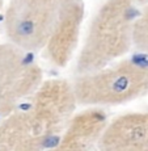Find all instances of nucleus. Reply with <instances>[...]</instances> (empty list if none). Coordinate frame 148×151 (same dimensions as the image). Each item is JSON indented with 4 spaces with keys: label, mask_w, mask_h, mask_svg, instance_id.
Segmentation results:
<instances>
[{
    "label": "nucleus",
    "mask_w": 148,
    "mask_h": 151,
    "mask_svg": "<svg viewBox=\"0 0 148 151\" xmlns=\"http://www.w3.org/2000/svg\"><path fill=\"white\" fill-rule=\"evenodd\" d=\"M77 99L67 80L42 82L34 93L20 103L0 127V147L7 150L34 151L59 142L74 116Z\"/></svg>",
    "instance_id": "f257e3e1"
},
{
    "label": "nucleus",
    "mask_w": 148,
    "mask_h": 151,
    "mask_svg": "<svg viewBox=\"0 0 148 151\" xmlns=\"http://www.w3.org/2000/svg\"><path fill=\"white\" fill-rule=\"evenodd\" d=\"M134 0H108L97 11L77 59L80 75L97 71L124 55L134 43Z\"/></svg>",
    "instance_id": "f03ea898"
},
{
    "label": "nucleus",
    "mask_w": 148,
    "mask_h": 151,
    "mask_svg": "<svg viewBox=\"0 0 148 151\" xmlns=\"http://www.w3.org/2000/svg\"><path fill=\"white\" fill-rule=\"evenodd\" d=\"M74 91L83 105H114L148 93V65L122 60L76 79Z\"/></svg>",
    "instance_id": "7ed1b4c3"
},
{
    "label": "nucleus",
    "mask_w": 148,
    "mask_h": 151,
    "mask_svg": "<svg viewBox=\"0 0 148 151\" xmlns=\"http://www.w3.org/2000/svg\"><path fill=\"white\" fill-rule=\"evenodd\" d=\"M59 4L60 0H11L5 24L12 42L29 51L46 46Z\"/></svg>",
    "instance_id": "20e7f679"
},
{
    "label": "nucleus",
    "mask_w": 148,
    "mask_h": 151,
    "mask_svg": "<svg viewBox=\"0 0 148 151\" xmlns=\"http://www.w3.org/2000/svg\"><path fill=\"white\" fill-rule=\"evenodd\" d=\"M42 70L30 51L20 46L0 47V113H9L38 89Z\"/></svg>",
    "instance_id": "39448f33"
},
{
    "label": "nucleus",
    "mask_w": 148,
    "mask_h": 151,
    "mask_svg": "<svg viewBox=\"0 0 148 151\" xmlns=\"http://www.w3.org/2000/svg\"><path fill=\"white\" fill-rule=\"evenodd\" d=\"M84 12V0H60L53 30L46 42L49 59L58 67H66L72 59L79 43Z\"/></svg>",
    "instance_id": "423d86ee"
},
{
    "label": "nucleus",
    "mask_w": 148,
    "mask_h": 151,
    "mask_svg": "<svg viewBox=\"0 0 148 151\" xmlns=\"http://www.w3.org/2000/svg\"><path fill=\"white\" fill-rule=\"evenodd\" d=\"M100 149L109 151H148V113H127L108 124Z\"/></svg>",
    "instance_id": "0eeeda50"
},
{
    "label": "nucleus",
    "mask_w": 148,
    "mask_h": 151,
    "mask_svg": "<svg viewBox=\"0 0 148 151\" xmlns=\"http://www.w3.org/2000/svg\"><path fill=\"white\" fill-rule=\"evenodd\" d=\"M108 116L104 110L89 108L71 118L58 143L59 150H88L100 142L108 126Z\"/></svg>",
    "instance_id": "6e6552de"
},
{
    "label": "nucleus",
    "mask_w": 148,
    "mask_h": 151,
    "mask_svg": "<svg viewBox=\"0 0 148 151\" xmlns=\"http://www.w3.org/2000/svg\"><path fill=\"white\" fill-rule=\"evenodd\" d=\"M134 45L148 54V4L134 22Z\"/></svg>",
    "instance_id": "1a4fd4ad"
},
{
    "label": "nucleus",
    "mask_w": 148,
    "mask_h": 151,
    "mask_svg": "<svg viewBox=\"0 0 148 151\" xmlns=\"http://www.w3.org/2000/svg\"><path fill=\"white\" fill-rule=\"evenodd\" d=\"M134 1H138L139 4H143V5H147L148 4V0H134Z\"/></svg>",
    "instance_id": "9d476101"
}]
</instances>
